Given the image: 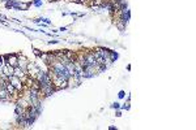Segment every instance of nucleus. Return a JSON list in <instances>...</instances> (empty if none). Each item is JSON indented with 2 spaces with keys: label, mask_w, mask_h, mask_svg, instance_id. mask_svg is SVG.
<instances>
[{
  "label": "nucleus",
  "mask_w": 196,
  "mask_h": 130,
  "mask_svg": "<svg viewBox=\"0 0 196 130\" xmlns=\"http://www.w3.org/2000/svg\"><path fill=\"white\" fill-rule=\"evenodd\" d=\"M26 74V70L25 69H22L21 66H14V72H13V76H16V77H18V78H21V77H24Z\"/></svg>",
  "instance_id": "obj_3"
},
{
  "label": "nucleus",
  "mask_w": 196,
  "mask_h": 130,
  "mask_svg": "<svg viewBox=\"0 0 196 130\" xmlns=\"http://www.w3.org/2000/svg\"><path fill=\"white\" fill-rule=\"evenodd\" d=\"M5 90L8 91V94H9V95H14V94H17V92H18L17 90H16V87L11 83L9 81H8V82H7V85H5Z\"/></svg>",
  "instance_id": "obj_4"
},
{
  "label": "nucleus",
  "mask_w": 196,
  "mask_h": 130,
  "mask_svg": "<svg viewBox=\"0 0 196 130\" xmlns=\"http://www.w3.org/2000/svg\"><path fill=\"white\" fill-rule=\"evenodd\" d=\"M7 64L11 65V66H17L18 65V56H16V55H9V56L7 57Z\"/></svg>",
  "instance_id": "obj_2"
},
{
  "label": "nucleus",
  "mask_w": 196,
  "mask_h": 130,
  "mask_svg": "<svg viewBox=\"0 0 196 130\" xmlns=\"http://www.w3.org/2000/svg\"><path fill=\"white\" fill-rule=\"evenodd\" d=\"M34 53H35V55H37V56H41V52H39V51H38V50H35V48H34Z\"/></svg>",
  "instance_id": "obj_5"
},
{
  "label": "nucleus",
  "mask_w": 196,
  "mask_h": 130,
  "mask_svg": "<svg viewBox=\"0 0 196 130\" xmlns=\"http://www.w3.org/2000/svg\"><path fill=\"white\" fill-rule=\"evenodd\" d=\"M8 80H9L11 83L16 87V90H17V91H21V90L24 89V85H22V82H21V80H20L18 77L11 76V77H8Z\"/></svg>",
  "instance_id": "obj_1"
}]
</instances>
